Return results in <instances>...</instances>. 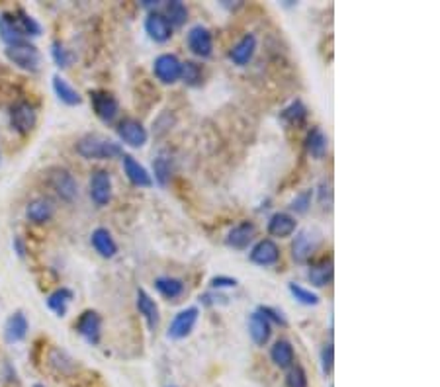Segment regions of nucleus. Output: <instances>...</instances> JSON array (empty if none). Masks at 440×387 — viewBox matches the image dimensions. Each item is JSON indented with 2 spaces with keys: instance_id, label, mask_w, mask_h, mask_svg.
I'll list each match as a JSON object with an SVG mask.
<instances>
[{
  "instance_id": "7c9ffc66",
  "label": "nucleus",
  "mask_w": 440,
  "mask_h": 387,
  "mask_svg": "<svg viewBox=\"0 0 440 387\" xmlns=\"http://www.w3.org/2000/svg\"><path fill=\"white\" fill-rule=\"evenodd\" d=\"M71 299V290H69V287H59V290H55L53 294H49V297H47V307H49L57 317H65L67 315V309H69Z\"/></svg>"
},
{
  "instance_id": "72a5a7b5",
  "label": "nucleus",
  "mask_w": 440,
  "mask_h": 387,
  "mask_svg": "<svg viewBox=\"0 0 440 387\" xmlns=\"http://www.w3.org/2000/svg\"><path fill=\"white\" fill-rule=\"evenodd\" d=\"M288 290H290L292 297H294L296 301H299L301 306L315 307L319 306V301H321V297H319L315 292H311L309 287H304V285L296 284V282H290V284H288Z\"/></svg>"
},
{
  "instance_id": "4be33fe9",
  "label": "nucleus",
  "mask_w": 440,
  "mask_h": 387,
  "mask_svg": "<svg viewBox=\"0 0 440 387\" xmlns=\"http://www.w3.org/2000/svg\"><path fill=\"white\" fill-rule=\"evenodd\" d=\"M0 40L4 41L6 45H16V43L26 41L20 26L16 22L14 12H2L0 14Z\"/></svg>"
},
{
  "instance_id": "4c0bfd02",
  "label": "nucleus",
  "mask_w": 440,
  "mask_h": 387,
  "mask_svg": "<svg viewBox=\"0 0 440 387\" xmlns=\"http://www.w3.org/2000/svg\"><path fill=\"white\" fill-rule=\"evenodd\" d=\"M313 194H315V190H311V188H307V190H301L299 194H296V198H294L292 204H290V210H292L294 214H306L307 210H309V205H311Z\"/></svg>"
},
{
  "instance_id": "b1692460",
  "label": "nucleus",
  "mask_w": 440,
  "mask_h": 387,
  "mask_svg": "<svg viewBox=\"0 0 440 387\" xmlns=\"http://www.w3.org/2000/svg\"><path fill=\"white\" fill-rule=\"evenodd\" d=\"M53 215H55V204L49 198H38L26 207V217L30 219L31 223H47Z\"/></svg>"
},
{
  "instance_id": "5701e85b",
  "label": "nucleus",
  "mask_w": 440,
  "mask_h": 387,
  "mask_svg": "<svg viewBox=\"0 0 440 387\" xmlns=\"http://www.w3.org/2000/svg\"><path fill=\"white\" fill-rule=\"evenodd\" d=\"M28 319L26 315L22 313V311H16V313H12L8 319H6V323H4V338H6V342H20L26 338L28 335Z\"/></svg>"
},
{
  "instance_id": "ddd939ff",
  "label": "nucleus",
  "mask_w": 440,
  "mask_h": 387,
  "mask_svg": "<svg viewBox=\"0 0 440 387\" xmlns=\"http://www.w3.org/2000/svg\"><path fill=\"white\" fill-rule=\"evenodd\" d=\"M145 31L149 33V38L157 43H166L173 38V26L171 22L164 18L161 12H149L145 18Z\"/></svg>"
},
{
  "instance_id": "f257e3e1",
  "label": "nucleus",
  "mask_w": 440,
  "mask_h": 387,
  "mask_svg": "<svg viewBox=\"0 0 440 387\" xmlns=\"http://www.w3.org/2000/svg\"><path fill=\"white\" fill-rule=\"evenodd\" d=\"M74 151L86 161H110V159L123 157V149L120 143L102 137V135H96V133H88V135L81 137L74 145Z\"/></svg>"
},
{
  "instance_id": "ea45409f",
  "label": "nucleus",
  "mask_w": 440,
  "mask_h": 387,
  "mask_svg": "<svg viewBox=\"0 0 440 387\" xmlns=\"http://www.w3.org/2000/svg\"><path fill=\"white\" fill-rule=\"evenodd\" d=\"M309 381H307V374L306 370L301 366H294L288 370L286 374V387H307Z\"/></svg>"
},
{
  "instance_id": "6ab92c4d",
  "label": "nucleus",
  "mask_w": 440,
  "mask_h": 387,
  "mask_svg": "<svg viewBox=\"0 0 440 387\" xmlns=\"http://www.w3.org/2000/svg\"><path fill=\"white\" fill-rule=\"evenodd\" d=\"M256 52V38L255 33H245L241 40L233 45V49L229 52V59L235 63L237 67H245L246 63L253 59Z\"/></svg>"
},
{
  "instance_id": "a18cd8bd",
  "label": "nucleus",
  "mask_w": 440,
  "mask_h": 387,
  "mask_svg": "<svg viewBox=\"0 0 440 387\" xmlns=\"http://www.w3.org/2000/svg\"><path fill=\"white\" fill-rule=\"evenodd\" d=\"M14 248H16V253L20 258L26 256V245H24V241H22L20 237H14Z\"/></svg>"
},
{
  "instance_id": "6e6552de",
  "label": "nucleus",
  "mask_w": 440,
  "mask_h": 387,
  "mask_svg": "<svg viewBox=\"0 0 440 387\" xmlns=\"http://www.w3.org/2000/svg\"><path fill=\"white\" fill-rule=\"evenodd\" d=\"M186 43H188V49L194 53L196 57L207 59V57H212V53H214V38H212V31L207 30L205 26H202V24L192 26V28L188 30Z\"/></svg>"
},
{
  "instance_id": "423d86ee",
  "label": "nucleus",
  "mask_w": 440,
  "mask_h": 387,
  "mask_svg": "<svg viewBox=\"0 0 440 387\" xmlns=\"http://www.w3.org/2000/svg\"><path fill=\"white\" fill-rule=\"evenodd\" d=\"M198 317H200V309L198 307H186L182 311H178L174 319L168 325V331L166 335L173 340H182L186 336H190V333L194 331L196 323H198Z\"/></svg>"
},
{
  "instance_id": "2f4dec72",
  "label": "nucleus",
  "mask_w": 440,
  "mask_h": 387,
  "mask_svg": "<svg viewBox=\"0 0 440 387\" xmlns=\"http://www.w3.org/2000/svg\"><path fill=\"white\" fill-rule=\"evenodd\" d=\"M164 18L171 22V26H184L188 22V8L180 0H171L164 4Z\"/></svg>"
},
{
  "instance_id": "39448f33",
  "label": "nucleus",
  "mask_w": 440,
  "mask_h": 387,
  "mask_svg": "<svg viewBox=\"0 0 440 387\" xmlns=\"http://www.w3.org/2000/svg\"><path fill=\"white\" fill-rule=\"evenodd\" d=\"M91 104L98 120L104 123H112L118 116H120V102L113 96L112 92L108 90H91Z\"/></svg>"
},
{
  "instance_id": "f704fd0d",
  "label": "nucleus",
  "mask_w": 440,
  "mask_h": 387,
  "mask_svg": "<svg viewBox=\"0 0 440 387\" xmlns=\"http://www.w3.org/2000/svg\"><path fill=\"white\" fill-rule=\"evenodd\" d=\"M180 81L188 84V86H200L204 82V69H202V65H198L196 61L182 63Z\"/></svg>"
},
{
  "instance_id": "c85d7f7f",
  "label": "nucleus",
  "mask_w": 440,
  "mask_h": 387,
  "mask_svg": "<svg viewBox=\"0 0 440 387\" xmlns=\"http://www.w3.org/2000/svg\"><path fill=\"white\" fill-rule=\"evenodd\" d=\"M155 290L164 297V299H178V297L184 294V282L178 280V278H171V276H163V278H157L155 280Z\"/></svg>"
},
{
  "instance_id": "1a4fd4ad",
  "label": "nucleus",
  "mask_w": 440,
  "mask_h": 387,
  "mask_svg": "<svg viewBox=\"0 0 440 387\" xmlns=\"http://www.w3.org/2000/svg\"><path fill=\"white\" fill-rule=\"evenodd\" d=\"M180 71H182V61L173 53H163L155 59L153 72L157 81L163 84H174L180 81Z\"/></svg>"
},
{
  "instance_id": "aec40b11",
  "label": "nucleus",
  "mask_w": 440,
  "mask_h": 387,
  "mask_svg": "<svg viewBox=\"0 0 440 387\" xmlns=\"http://www.w3.org/2000/svg\"><path fill=\"white\" fill-rule=\"evenodd\" d=\"M267 229H268V235L284 239V237H290V235L296 233L297 221L294 215L286 214V212H278V214H274L270 219H268Z\"/></svg>"
},
{
  "instance_id": "2eb2a0df",
  "label": "nucleus",
  "mask_w": 440,
  "mask_h": 387,
  "mask_svg": "<svg viewBox=\"0 0 440 387\" xmlns=\"http://www.w3.org/2000/svg\"><path fill=\"white\" fill-rule=\"evenodd\" d=\"M333 276H335V264H333V256H323L315 262L309 264V272H307V278L311 285L315 287H325L333 282Z\"/></svg>"
},
{
  "instance_id": "e433bc0d",
  "label": "nucleus",
  "mask_w": 440,
  "mask_h": 387,
  "mask_svg": "<svg viewBox=\"0 0 440 387\" xmlns=\"http://www.w3.org/2000/svg\"><path fill=\"white\" fill-rule=\"evenodd\" d=\"M52 57L55 65L59 67V69H67V67H71L72 63V53L63 45L61 41H53L52 45Z\"/></svg>"
},
{
  "instance_id": "4468645a",
  "label": "nucleus",
  "mask_w": 440,
  "mask_h": 387,
  "mask_svg": "<svg viewBox=\"0 0 440 387\" xmlns=\"http://www.w3.org/2000/svg\"><path fill=\"white\" fill-rule=\"evenodd\" d=\"M251 262L256 266H274L280 260V246L272 239H262L251 248Z\"/></svg>"
},
{
  "instance_id": "79ce46f5",
  "label": "nucleus",
  "mask_w": 440,
  "mask_h": 387,
  "mask_svg": "<svg viewBox=\"0 0 440 387\" xmlns=\"http://www.w3.org/2000/svg\"><path fill=\"white\" fill-rule=\"evenodd\" d=\"M256 311H258L260 315L267 317L270 323H276V325H280V326H288V319L284 317V313H282L280 309H276V307L260 306Z\"/></svg>"
},
{
  "instance_id": "bb28decb",
  "label": "nucleus",
  "mask_w": 440,
  "mask_h": 387,
  "mask_svg": "<svg viewBox=\"0 0 440 387\" xmlns=\"http://www.w3.org/2000/svg\"><path fill=\"white\" fill-rule=\"evenodd\" d=\"M306 149L307 153L311 155L313 159H323V157L327 155L329 139L321 127H311V132L307 133Z\"/></svg>"
},
{
  "instance_id": "7ed1b4c3",
  "label": "nucleus",
  "mask_w": 440,
  "mask_h": 387,
  "mask_svg": "<svg viewBox=\"0 0 440 387\" xmlns=\"http://www.w3.org/2000/svg\"><path fill=\"white\" fill-rule=\"evenodd\" d=\"M8 120H10L14 132L20 133V135H28V133L33 132V127L38 123V112L28 100H18L10 106Z\"/></svg>"
},
{
  "instance_id": "a211bd4d",
  "label": "nucleus",
  "mask_w": 440,
  "mask_h": 387,
  "mask_svg": "<svg viewBox=\"0 0 440 387\" xmlns=\"http://www.w3.org/2000/svg\"><path fill=\"white\" fill-rule=\"evenodd\" d=\"M249 335H251L256 347H265L272 336V323L268 321L267 317L255 311L249 317Z\"/></svg>"
},
{
  "instance_id": "473e14b6",
  "label": "nucleus",
  "mask_w": 440,
  "mask_h": 387,
  "mask_svg": "<svg viewBox=\"0 0 440 387\" xmlns=\"http://www.w3.org/2000/svg\"><path fill=\"white\" fill-rule=\"evenodd\" d=\"M14 16H16V22H18V26H20L24 38H38V35H40L41 26L38 24V20H36L33 16H30L24 8H18V10L14 12Z\"/></svg>"
},
{
  "instance_id": "dca6fc26",
  "label": "nucleus",
  "mask_w": 440,
  "mask_h": 387,
  "mask_svg": "<svg viewBox=\"0 0 440 387\" xmlns=\"http://www.w3.org/2000/svg\"><path fill=\"white\" fill-rule=\"evenodd\" d=\"M315 246H317V241L313 237V231L311 229H301L296 235L294 243H292V258L296 260L297 264H306L307 260L311 258V255H313Z\"/></svg>"
},
{
  "instance_id": "9d476101",
  "label": "nucleus",
  "mask_w": 440,
  "mask_h": 387,
  "mask_svg": "<svg viewBox=\"0 0 440 387\" xmlns=\"http://www.w3.org/2000/svg\"><path fill=\"white\" fill-rule=\"evenodd\" d=\"M116 132H118L120 139H122L125 145H129V147H134V149L143 147L145 143H147V139H149V133H147V129L143 127V123L139 122V120H135V118H123L122 122L118 123Z\"/></svg>"
},
{
  "instance_id": "49530a36",
  "label": "nucleus",
  "mask_w": 440,
  "mask_h": 387,
  "mask_svg": "<svg viewBox=\"0 0 440 387\" xmlns=\"http://www.w3.org/2000/svg\"><path fill=\"white\" fill-rule=\"evenodd\" d=\"M31 387H45V386H41V384H36V386H31Z\"/></svg>"
},
{
  "instance_id": "20e7f679",
  "label": "nucleus",
  "mask_w": 440,
  "mask_h": 387,
  "mask_svg": "<svg viewBox=\"0 0 440 387\" xmlns=\"http://www.w3.org/2000/svg\"><path fill=\"white\" fill-rule=\"evenodd\" d=\"M47 178H49V186L55 190V194L61 198L63 202H72L79 196V184H77L74 176L67 168L55 166V168L49 171Z\"/></svg>"
},
{
  "instance_id": "f8f14e48",
  "label": "nucleus",
  "mask_w": 440,
  "mask_h": 387,
  "mask_svg": "<svg viewBox=\"0 0 440 387\" xmlns=\"http://www.w3.org/2000/svg\"><path fill=\"white\" fill-rule=\"evenodd\" d=\"M123 174L127 176V180L137 186V188H151L153 186V176L145 168L139 161H135V157L123 153L122 157Z\"/></svg>"
},
{
  "instance_id": "de8ad7c7",
  "label": "nucleus",
  "mask_w": 440,
  "mask_h": 387,
  "mask_svg": "<svg viewBox=\"0 0 440 387\" xmlns=\"http://www.w3.org/2000/svg\"><path fill=\"white\" fill-rule=\"evenodd\" d=\"M166 387H176V386H166Z\"/></svg>"
},
{
  "instance_id": "37998d69",
  "label": "nucleus",
  "mask_w": 440,
  "mask_h": 387,
  "mask_svg": "<svg viewBox=\"0 0 440 387\" xmlns=\"http://www.w3.org/2000/svg\"><path fill=\"white\" fill-rule=\"evenodd\" d=\"M237 282L235 278H231V276H214L212 280H210V285H212V290H223V287H237Z\"/></svg>"
},
{
  "instance_id": "c9c22d12",
  "label": "nucleus",
  "mask_w": 440,
  "mask_h": 387,
  "mask_svg": "<svg viewBox=\"0 0 440 387\" xmlns=\"http://www.w3.org/2000/svg\"><path fill=\"white\" fill-rule=\"evenodd\" d=\"M153 173H155V182L159 186H166L171 180V173H173V163L168 157L159 155L153 161Z\"/></svg>"
},
{
  "instance_id": "a878e982",
  "label": "nucleus",
  "mask_w": 440,
  "mask_h": 387,
  "mask_svg": "<svg viewBox=\"0 0 440 387\" xmlns=\"http://www.w3.org/2000/svg\"><path fill=\"white\" fill-rule=\"evenodd\" d=\"M270 358H272V362H274L280 370H290V368L296 364V352H294V347H292V342L286 340V338H280V340L274 342V347L270 348Z\"/></svg>"
},
{
  "instance_id": "a19ab883",
  "label": "nucleus",
  "mask_w": 440,
  "mask_h": 387,
  "mask_svg": "<svg viewBox=\"0 0 440 387\" xmlns=\"http://www.w3.org/2000/svg\"><path fill=\"white\" fill-rule=\"evenodd\" d=\"M333 366H335V348H333V342H327L321 348V370H323V374L331 376Z\"/></svg>"
},
{
  "instance_id": "9b49d317",
  "label": "nucleus",
  "mask_w": 440,
  "mask_h": 387,
  "mask_svg": "<svg viewBox=\"0 0 440 387\" xmlns=\"http://www.w3.org/2000/svg\"><path fill=\"white\" fill-rule=\"evenodd\" d=\"M91 200L98 207L110 204L112 200V176L104 168H96L91 176Z\"/></svg>"
},
{
  "instance_id": "412c9836",
  "label": "nucleus",
  "mask_w": 440,
  "mask_h": 387,
  "mask_svg": "<svg viewBox=\"0 0 440 387\" xmlns=\"http://www.w3.org/2000/svg\"><path fill=\"white\" fill-rule=\"evenodd\" d=\"M137 311L143 315V319L147 321V326L151 331H157L159 326V321H161V313H159V306L155 303V299L145 290H137Z\"/></svg>"
},
{
  "instance_id": "c03bdc74",
  "label": "nucleus",
  "mask_w": 440,
  "mask_h": 387,
  "mask_svg": "<svg viewBox=\"0 0 440 387\" xmlns=\"http://www.w3.org/2000/svg\"><path fill=\"white\" fill-rule=\"evenodd\" d=\"M325 200L331 204V200H333V192H331V186H329L327 182H321L319 184V202L325 205Z\"/></svg>"
},
{
  "instance_id": "f03ea898",
  "label": "nucleus",
  "mask_w": 440,
  "mask_h": 387,
  "mask_svg": "<svg viewBox=\"0 0 440 387\" xmlns=\"http://www.w3.org/2000/svg\"><path fill=\"white\" fill-rule=\"evenodd\" d=\"M6 59L20 67L22 71L28 72H38L41 67V53L38 52L36 45H31L30 41H22V43H16V45H8L6 47Z\"/></svg>"
},
{
  "instance_id": "393cba45",
  "label": "nucleus",
  "mask_w": 440,
  "mask_h": 387,
  "mask_svg": "<svg viewBox=\"0 0 440 387\" xmlns=\"http://www.w3.org/2000/svg\"><path fill=\"white\" fill-rule=\"evenodd\" d=\"M91 243H93L94 251L102 258H113L118 255V243L113 241L112 233L104 227L94 229L93 235H91Z\"/></svg>"
},
{
  "instance_id": "f3484780",
  "label": "nucleus",
  "mask_w": 440,
  "mask_h": 387,
  "mask_svg": "<svg viewBox=\"0 0 440 387\" xmlns=\"http://www.w3.org/2000/svg\"><path fill=\"white\" fill-rule=\"evenodd\" d=\"M256 227L253 221H241L237 223L226 237V245L231 246V248H237V251H243L246 246L253 243L255 239Z\"/></svg>"
},
{
  "instance_id": "0eeeda50",
  "label": "nucleus",
  "mask_w": 440,
  "mask_h": 387,
  "mask_svg": "<svg viewBox=\"0 0 440 387\" xmlns=\"http://www.w3.org/2000/svg\"><path fill=\"white\" fill-rule=\"evenodd\" d=\"M74 329L88 345H98L102 336V317L98 315V311L86 309L79 315Z\"/></svg>"
},
{
  "instance_id": "58836bf2",
  "label": "nucleus",
  "mask_w": 440,
  "mask_h": 387,
  "mask_svg": "<svg viewBox=\"0 0 440 387\" xmlns=\"http://www.w3.org/2000/svg\"><path fill=\"white\" fill-rule=\"evenodd\" d=\"M49 362H52L53 368H57L59 372L63 374H69L72 368H74V360L69 358L67 352H63V350H52V354H49Z\"/></svg>"
},
{
  "instance_id": "c756f323",
  "label": "nucleus",
  "mask_w": 440,
  "mask_h": 387,
  "mask_svg": "<svg viewBox=\"0 0 440 387\" xmlns=\"http://www.w3.org/2000/svg\"><path fill=\"white\" fill-rule=\"evenodd\" d=\"M280 120H282L284 123H288L290 127H301V125H306V122H307L306 104L301 102V100L292 102L288 108L282 110V113H280Z\"/></svg>"
},
{
  "instance_id": "cd10ccee",
  "label": "nucleus",
  "mask_w": 440,
  "mask_h": 387,
  "mask_svg": "<svg viewBox=\"0 0 440 387\" xmlns=\"http://www.w3.org/2000/svg\"><path fill=\"white\" fill-rule=\"evenodd\" d=\"M53 92L57 94V98L67 106H79L82 102V96L77 92V88H72L69 82L63 79L61 74L53 77Z\"/></svg>"
}]
</instances>
